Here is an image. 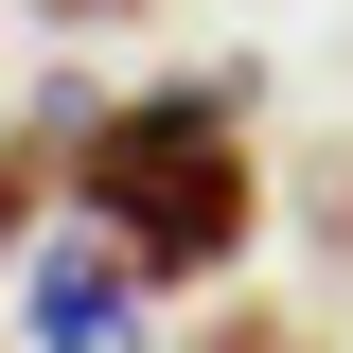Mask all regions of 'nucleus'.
<instances>
[{"instance_id": "4", "label": "nucleus", "mask_w": 353, "mask_h": 353, "mask_svg": "<svg viewBox=\"0 0 353 353\" xmlns=\"http://www.w3.org/2000/svg\"><path fill=\"white\" fill-rule=\"evenodd\" d=\"M36 18H124V0H36Z\"/></svg>"}, {"instance_id": "2", "label": "nucleus", "mask_w": 353, "mask_h": 353, "mask_svg": "<svg viewBox=\"0 0 353 353\" xmlns=\"http://www.w3.org/2000/svg\"><path fill=\"white\" fill-rule=\"evenodd\" d=\"M141 283H159V265H141L106 212H88V230H53V248H36V336H53V353H106V336H141Z\"/></svg>"}, {"instance_id": "3", "label": "nucleus", "mask_w": 353, "mask_h": 353, "mask_svg": "<svg viewBox=\"0 0 353 353\" xmlns=\"http://www.w3.org/2000/svg\"><path fill=\"white\" fill-rule=\"evenodd\" d=\"M36 194H53V124H18V141H0V248L36 230Z\"/></svg>"}, {"instance_id": "1", "label": "nucleus", "mask_w": 353, "mask_h": 353, "mask_svg": "<svg viewBox=\"0 0 353 353\" xmlns=\"http://www.w3.org/2000/svg\"><path fill=\"white\" fill-rule=\"evenodd\" d=\"M71 212H106L159 283H212V265L248 248V212H265L230 88H141V106H88V124H71Z\"/></svg>"}]
</instances>
